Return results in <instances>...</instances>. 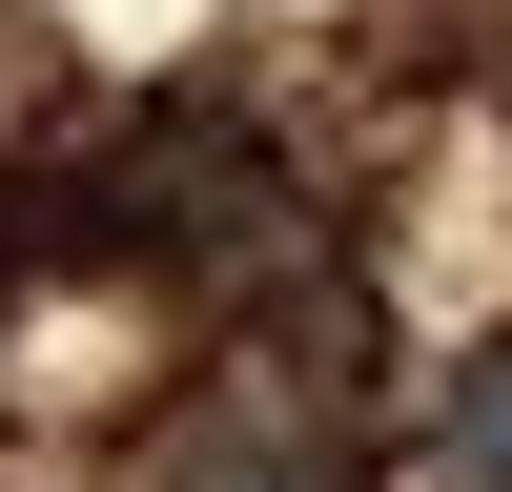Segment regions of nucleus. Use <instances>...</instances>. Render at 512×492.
I'll use <instances>...</instances> for the list:
<instances>
[{"label":"nucleus","instance_id":"obj_1","mask_svg":"<svg viewBox=\"0 0 512 492\" xmlns=\"http://www.w3.org/2000/svg\"><path fill=\"white\" fill-rule=\"evenodd\" d=\"M144 492H328V451H308V431H267V410H226V431H185Z\"/></svg>","mask_w":512,"mask_h":492},{"label":"nucleus","instance_id":"obj_2","mask_svg":"<svg viewBox=\"0 0 512 492\" xmlns=\"http://www.w3.org/2000/svg\"><path fill=\"white\" fill-rule=\"evenodd\" d=\"M451 492H512V349L451 369Z\"/></svg>","mask_w":512,"mask_h":492}]
</instances>
